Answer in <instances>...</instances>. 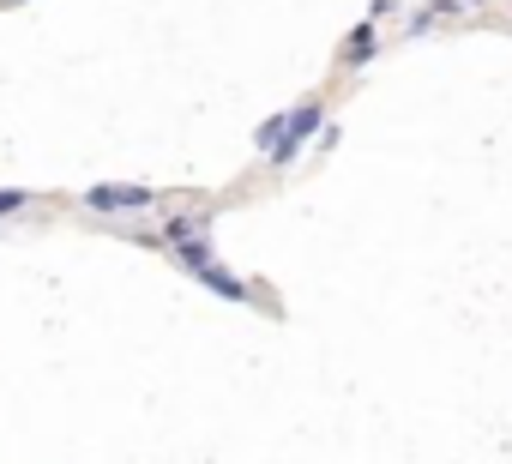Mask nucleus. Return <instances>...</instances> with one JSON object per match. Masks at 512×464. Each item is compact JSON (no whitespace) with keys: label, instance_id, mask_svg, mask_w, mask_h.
<instances>
[{"label":"nucleus","instance_id":"nucleus-1","mask_svg":"<svg viewBox=\"0 0 512 464\" xmlns=\"http://www.w3.org/2000/svg\"><path fill=\"white\" fill-rule=\"evenodd\" d=\"M320 127H326V103L314 97V103H296V109H284V133H278V145L266 151V163H296L314 139H320Z\"/></svg>","mask_w":512,"mask_h":464},{"label":"nucleus","instance_id":"nucleus-2","mask_svg":"<svg viewBox=\"0 0 512 464\" xmlns=\"http://www.w3.org/2000/svg\"><path fill=\"white\" fill-rule=\"evenodd\" d=\"M79 199L91 211H145V205H157V187H145V181H97Z\"/></svg>","mask_w":512,"mask_h":464},{"label":"nucleus","instance_id":"nucleus-7","mask_svg":"<svg viewBox=\"0 0 512 464\" xmlns=\"http://www.w3.org/2000/svg\"><path fill=\"white\" fill-rule=\"evenodd\" d=\"M278 133H284V115L260 121V133H253V145H260V151H272V145H278Z\"/></svg>","mask_w":512,"mask_h":464},{"label":"nucleus","instance_id":"nucleus-3","mask_svg":"<svg viewBox=\"0 0 512 464\" xmlns=\"http://www.w3.org/2000/svg\"><path fill=\"white\" fill-rule=\"evenodd\" d=\"M157 242H163L169 254H181V248H193V242H211V217H205V211H181V217H169V223L157 229Z\"/></svg>","mask_w":512,"mask_h":464},{"label":"nucleus","instance_id":"nucleus-6","mask_svg":"<svg viewBox=\"0 0 512 464\" xmlns=\"http://www.w3.org/2000/svg\"><path fill=\"white\" fill-rule=\"evenodd\" d=\"M25 205H37L31 187H0V217H13V211H25Z\"/></svg>","mask_w":512,"mask_h":464},{"label":"nucleus","instance_id":"nucleus-8","mask_svg":"<svg viewBox=\"0 0 512 464\" xmlns=\"http://www.w3.org/2000/svg\"><path fill=\"white\" fill-rule=\"evenodd\" d=\"M458 7H482V0H458Z\"/></svg>","mask_w":512,"mask_h":464},{"label":"nucleus","instance_id":"nucleus-5","mask_svg":"<svg viewBox=\"0 0 512 464\" xmlns=\"http://www.w3.org/2000/svg\"><path fill=\"white\" fill-rule=\"evenodd\" d=\"M374 49H380L374 25H356V31H350V43H344V67H362V61H374Z\"/></svg>","mask_w":512,"mask_h":464},{"label":"nucleus","instance_id":"nucleus-4","mask_svg":"<svg viewBox=\"0 0 512 464\" xmlns=\"http://www.w3.org/2000/svg\"><path fill=\"white\" fill-rule=\"evenodd\" d=\"M193 278H199L211 296H223V302H253V290H247V284H241V278H235L223 260H205V266H193Z\"/></svg>","mask_w":512,"mask_h":464}]
</instances>
